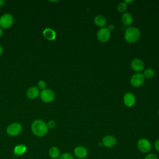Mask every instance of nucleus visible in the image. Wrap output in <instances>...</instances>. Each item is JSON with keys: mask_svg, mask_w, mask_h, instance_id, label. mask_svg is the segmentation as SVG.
<instances>
[{"mask_svg": "<svg viewBox=\"0 0 159 159\" xmlns=\"http://www.w3.org/2000/svg\"><path fill=\"white\" fill-rule=\"evenodd\" d=\"M31 129L35 135L37 137H43L47 133L48 128L47 124L43 120L37 119L32 122Z\"/></svg>", "mask_w": 159, "mask_h": 159, "instance_id": "nucleus-1", "label": "nucleus"}, {"mask_svg": "<svg viewBox=\"0 0 159 159\" xmlns=\"http://www.w3.org/2000/svg\"><path fill=\"white\" fill-rule=\"evenodd\" d=\"M124 37L127 42L131 43H135L140 37V31L135 27H129L125 31Z\"/></svg>", "mask_w": 159, "mask_h": 159, "instance_id": "nucleus-2", "label": "nucleus"}, {"mask_svg": "<svg viewBox=\"0 0 159 159\" xmlns=\"http://www.w3.org/2000/svg\"><path fill=\"white\" fill-rule=\"evenodd\" d=\"M138 150L142 153H148L152 149L151 142L147 139H140L137 143Z\"/></svg>", "mask_w": 159, "mask_h": 159, "instance_id": "nucleus-3", "label": "nucleus"}, {"mask_svg": "<svg viewBox=\"0 0 159 159\" xmlns=\"http://www.w3.org/2000/svg\"><path fill=\"white\" fill-rule=\"evenodd\" d=\"M14 18L9 13L2 14L0 17V26L2 28L8 29L12 25Z\"/></svg>", "mask_w": 159, "mask_h": 159, "instance_id": "nucleus-4", "label": "nucleus"}, {"mask_svg": "<svg viewBox=\"0 0 159 159\" xmlns=\"http://www.w3.org/2000/svg\"><path fill=\"white\" fill-rule=\"evenodd\" d=\"M22 129L21 124L17 122H14L7 126L6 132L10 136H16L21 132Z\"/></svg>", "mask_w": 159, "mask_h": 159, "instance_id": "nucleus-5", "label": "nucleus"}, {"mask_svg": "<svg viewBox=\"0 0 159 159\" xmlns=\"http://www.w3.org/2000/svg\"><path fill=\"white\" fill-rule=\"evenodd\" d=\"M110 37L111 31L107 28L102 27L97 32L98 40L102 43H104L108 41Z\"/></svg>", "mask_w": 159, "mask_h": 159, "instance_id": "nucleus-6", "label": "nucleus"}, {"mask_svg": "<svg viewBox=\"0 0 159 159\" xmlns=\"http://www.w3.org/2000/svg\"><path fill=\"white\" fill-rule=\"evenodd\" d=\"M41 99L45 102H51L55 99L54 92L50 89H44L40 93Z\"/></svg>", "mask_w": 159, "mask_h": 159, "instance_id": "nucleus-7", "label": "nucleus"}, {"mask_svg": "<svg viewBox=\"0 0 159 159\" xmlns=\"http://www.w3.org/2000/svg\"><path fill=\"white\" fill-rule=\"evenodd\" d=\"M73 153L78 159H85L88 155V150L84 146L78 145L74 148Z\"/></svg>", "mask_w": 159, "mask_h": 159, "instance_id": "nucleus-8", "label": "nucleus"}, {"mask_svg": "<svg viewBox=\"0 0 159 159\" xmlns=\"http://www.w3.org/2000/svg\"><path fill=\"white\" fill-rule=\"evenodd\" d=\"M101 143L106 148H112L117 144V139L112 135H107L102 138Z\"/></svg>", "mask_w": 159, "mask_h": 159, "instance_id": "nucleus-9", "label": "nucleus"}, {"mask_svg": "<svg viewBox=\"0 0 159 159\" xmlns=\"http://www.w3.org/2000/svg\"><path fill=\"white\" fill-rule=\"evenodd\" d=\"M145 81V78L142 73H135L134 74L131 79H130V83L132 86L134 87H139L142 86Z\"/></svg>", "mask_w": 159, "mask_h": 159, "instance_id": "nucleus-10", "label": "nucleus"}, {"mask_svg": "<svg viewBox=\"0 0 159 159\" xmlns=\"http://www.w3.org/2000/svg\"><path fill=\"white\" fill-rule=\"evenodd\" d=\"M124 103L127 107H132L135 104V97L132 93H126L124 96Z\"/></svg>", "mask_w": 159, "mask_h": 159, "instance_id": "nucleus-11", "label": "nucleus"}, {"mask_svg": "<svg viewBox=\"0 0 159 159\" xmlns=\"http://www.w3.org/2000/svg\"><path fill=\"white\" fill-rule=\"evenodd\" d=\"M132 68L137 72H140L144 69V63L143 61L139 58H135L131 61Z\"/></svg>", "mask_w": 159, "mask_h": 159, "instance_id": "nucleus-12", "label": "nucleus"}, {"mask_svg": "<svg viewBox=\"0 0 159 159\" xmlns=\"http://www.w3.org/2000/svg\"><path fill=\"white\" fill-rule=\"evenodd\" d=\"M39 94H40V90L36 86H32L29 88L26 92V95L27 98L30 99H34L37 98L39 96Z\"/></svg>", "mask_w": 159, "mask_h": 159, "instance_id": "nucleus-13", "label": "nucleus"}, {"mask_svg": "<svg viewBox=\"0 0 159 159\" xmlns=\"http://www.w3.org/2000/svg\"><path fill=\"white\" fill-rule=\"evenodd\" d=\"M43 35L48 40H53L55 39L57 34L53 29L46 28L43 31Z\"/></svg>", "mask_w": 159, "mask_h": 159, "instance_id": "nucleus-14", "label": "nucleus"}, {"mask_svg": "<svg viewBox=\"0 0 159 159\" xmlns=\"http://www.w3.org/2000/svg\"><path fill=\"white\" fill-rule=\"evenodd\" d=\"M121 21L125 25L129 26L133 22V17L129 12H125L121 16Z\"/></svg>", "mask_w": 159, "mask_h": 159, "instance_id": "nucleus-15", "label": "nucleus"}, {"mask_svg": "<svg viewBox=\"0 0 159 159\" xmlns=\"http://www.w3.org/2000/svg\"><path fill=\"white\" fill-rule=\"evenodd\" d=\"M95 24L98 26L101 27V28L105 26L107 24V20L106 17L102 15H97L94 19Z\"/></svg>", "mask_w": 159, "mask_h": 159, "instance_id": "nucleus-16", "label": "nucleus"}, {"mask_svg": "<svg viewBox=\"0 0 159 159\" xmlns=\"http://www.w3.org/2000/svg\"><path fill=\"white\" fill-rule=\"evenodd\" d=\"M48 154L51 158L57 159L60 156V149L57 147H55V146L52 147L48 150Z\"/></svg>", "mask_w": 159, "mask_h": 159, "instance_id": "nucleus-17", "label": "nucleus"}, {"mask_svg": "<svg viewBox=\"0 0 159 159\" xmlns=\"http://www.w3.org/2000/svg\"><path fill=\"white\" fill-rule=\"evenodd\" d=\"M27 150L26 145L24 144H19L14 148V153L17 156L23 155Z\"/></svg>", "mask_w": 159, "mask_h": 159, "instance_id": "nucleus-18", "label": "nucleus"}, {"mask_svg": "<svg viewBox=\"0 0 159 159\" xmlns=\"http://www.w3.org/2000/svg\"><path fill=\"white\" fill-rule=\"evenodd\" d=\"M154 74H155L154 70L152 68H147L144 71V73H143V75L145 78L150 79V78H152L154 76Z\"/></svg>", "mask_w": 159, "mask_h": 159, "instance_id": "nucleus-19", "label": "nucleus"}, {"mask_svg": "<svg viewBox=\"0 0 159 159\" xmlns=\"http://www.w3.org/2000/svg\"><path fill=\"white\" fill-rule=\"evenodd\" d=\"M117 9L119 12H124L127 9V4L125 2H121L117 5Z\"/></svg>", "mask_w": 159, "mask_h": 159, "instance_id": "nucleus-20", "label": "nucleus"}, {"mask_svg": "<svg viewBox=\"0 0 159 159\" xmlns=\"http://www.w3.org/2000/svg\"><path fill=\"white\" fill-rule=\"evenodd\" d=\"M58 159H75V158L71 153L66 152L60 155Z\"/></svg>", "mask_w": 159, "mask_h": 159, "instance_id": "nucleus-21", "label": "nucleus"}, {"mask_svg": "<svg viewBox=\"0 0 159 159\" xmlns=\"http://www.w3.org/2000/svg\"><path fill=\"white\" fill-rule=\"evenodd\" d=\"M143 159H158V157L154 153H148Z\"/></svg>", "mask_w": 159, "mask_h": 159, "instance_id": "nucleus-22", "label": "nucleus"}, {"mask_svg": "<svg viewBox=\"0 0 159 159\" xmlns=\"http://www.w3.org/2000/svg\"><path fill=\"white\" fill-rule=\"evenodd\" d=\"M37 86H38V88L39 89H44L46 88V82L44 81L43 80H40L38 81L37 83Z\"/></svg>", "mask_w": 159, "mask_h": 159, "instance_id": "nucleus-23", "label": "nucleus"}, {"mask_svg": "<svg viewBox=\"0 0 159 159\" xmlns=\"http://www.w3.org/2000/svg\"><path fill=\"white\" fill-rule=\"evenodd\" d=\"M55 125H56V123L53 120H50L48 121V122L47 124V125L48 129H53V128H54Z\"/></svg>", "mask_w": 159, "mask_h": 159, "instance_id": "nucleus-24", "label": "nucleus"}, {"mask_svg": "<svg viewBox=\"0 0 159 159\" xmlns=\"http://www.w3.org/2000/svg\"><path fill=\"white\" fill-rule=\"evenodd\" d=\"M154 148L158 152H159V139H157L155 141Z\"/></svg>", "mask_w": 159, "mask_h": 159, "instance_id": "nucleus-25", "label": "nucleus"}, {"mask_svg": "<svg viewBox=\"0 0 159 159\" xmlns=\"http://www.w3.org/2000/svg\"><path fill=\"white\" fill-rule=\"evenodd\" d=\"M107 29H108L110 31L113 30L114 29V25H113V24H110V25H109V26H108Z\"/></svg>", "mask_w": 159, "mask_h": 159, "instance_id": "nucleus-26", "label": "nucleus"}, {"mask_svg": "<svg viewBox=\"0 0 159 159\" xmlns=\"http://www.w3.org/2000/svg\"><path fill=\"white\" fill-rule=\"evenodd\" d=\"M4 3V0H0V7L2 6Z\"/></svg>", "mask_w": 159, "mask_h": 159, "instance_id": "nucleus-27", "label": "nucleus"}, {"mask_svg": "<svg viewBox=\"0 0 159 159\" xmlns=\"http://www.w3.org/2000/svg\"><path fill=\"white\" fill-rule=\"evenodd\" d=\"M2 34H3V30H2V27L0 26V37H1V36H2Z\"/></svg>", "mask_w": 159, "mask_h": 159, "instance_id": "nucleus-28", "label": "nucleus"}, {"mask_svg": "<svg viewBox=\"0 0 159 159\" xmlns=\"http://www.w3.org/2000/svg\"><path fill=\"white\" fill-rule=\"evenodd\" d=\"M2 52H3V48H2V46H1V45H0V55H2Z\"/></svg>", "mask_w": 159, "mask_h": 159, "instance_id": "nucleus-29", "label": "nucleus"}, {"mask_svg": "<svg viewBox=\"0 0 159 159\" xmlns=\"http://www.w3.org/2000/svg\"><path fill=\"white\" fill-rule=\"evenodd\" d=\"M158 115H159V109H158Z\"/></svg>", "mask_w": 159, "mask_h": 159, "instance_id": "nucleus-30", "label": "nucleus"}]
</instances>
